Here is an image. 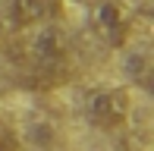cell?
Wrapping results in <instances>:
<instances>
[{"mask_svg":"<svg viewBox=\"0 0 154 151\" xmlns=\"http://www.w3.org/2000/svg\"><path fill=\"white\" fill-rule=\"evenodd\" d=\"M0 151H19V135L10 123L0 120Z\"/></svg>","mask_w":154,"mask_h":151,"instance_id":"cell-5","label":"cell"},{"mask_svg":"<svg viewBox=\"0 0 154 151\" xmlns=\"http://www.w3.org/2000/svg\"><path fill=\"white\" fill-rule=\"evenodd\" d=\"M91 25H94V32L107 41V44H113V47L126 44L129 22H126V13L113 3V0H97V6L91 13Z\"/></svg>","mask_w":154,"mask_h":151,"instance_id":"cell-3","label":"cell"},{"mask_svg":"<svg viewBox=\"0 0 154 151\" xmlns=\"http://www.w3.org/2000/svg\"><path fill=\"white\" fill-rule=\"evenodd\" d=\"M88 120L101 129H120L129 120V98L120 88H94L85 101Z\"/></svg>","mask_w":154,"mask_h":151,"instance_id":"cell-2","label":"cell"},{"mask_svg":"<svg viewBox=\"0 0 154 151\" xmlns=\"http://www.w3.org/2000/svg\"><path fill=\"white\" fill-rule=\"evenodd\" d=\"M0 35H3V32H0Z\"/></svg>","mask_w":154,"mask_h":151,"instance_id":"cell-6","label":"cell"},{"mask_svg":"<svg viewBox=\"0 0 154 151\" xmlns=\"http://www.w3.org/2000/svg\"><path fill=\"white\" fill-rule=\"evenodd\" d=\"M25 41V63H29V82L35 88H57L69 79V44L60 25L41 22L32 25Z\"/></svg>","mask_w":154,"mask_h":151,"instance_id":"cell-1","label":"cell"},{"mask_svg":"<svg viewBox=\"0 0 154 151\" xmlns=\"http://www.w3.org/2000/svg\"><path fill=\"white\" fill-rule=\"evenodd\" d=\"M63 10V0H10V22L13 29H32L41 22H54Z\"/></svg>","mask_w":154,"mask_h":151,"instance_id":"cell-4","label":"cell"}]
</instances>
